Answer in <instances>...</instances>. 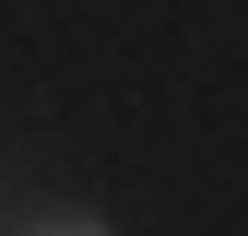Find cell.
Here are the masks:
<instances>
[{"instance_id": "obj_1", "label": "cell", "mask_w": 248, "mask_h": 236, "mask_svg": "<svg viewBox=\"0 0 248 236\" xmlns=\"http://www.w3.org/2000/svg\"><path fill=\"white\" fill-rule=\"evenodd\" d=\"M12 236H107V213H36V224H12Z\"/></svg>"}]
</instances>
